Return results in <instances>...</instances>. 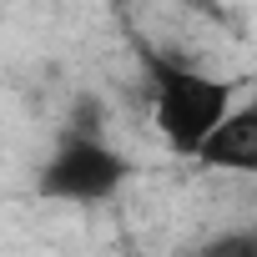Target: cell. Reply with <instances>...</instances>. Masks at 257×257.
Instances as JSON below:
<instances>
[{
	"instance_id": "cell-1",
	"label": "cell",
	"mask_w": 257,
	"mask_h": 257,
	"mask_svg": "<svg viewBox=\"0 0 257 257\" xmlns=\"http://www.w3.org/2000/svg\"><path fill=\"white\" fill-rule=\"evenodd\" d=\"M81 106L86 111L66 121V132L51 142L46 162L36 167V197L61 202V207H101L137 177V162L101 132L96 101L81 96Z\"/></svg>"
},
{
	"instance_id": "cell-2",
	"label": "cell",
	"mask_w": 257,
	"mask_h": 257,
	"mask_svg": "<svg viewBox=\"0 0 257 257\" xmlns=\"http://www.w3.org/2000/svg\"><path fill=\"white\" fill-rule=\"evenodd\" d=\"M142 71L152 86V121H157L167 152L192 162L202 152V142L217 132V121L232 111L237 81L202 71L192 61H177L167 51H142Z\"/></svg>"
},
{
	"instance_id": "cell-3",
	"label": "cell",
	"mask_w": 257,
	"mask_h": 257,
	"mask_svg": "<svg viewBox=\"0 0 257 257\" xmlns=\"http://www.w3.org/2000/svg\"><path fill=\"white\" fill-rule=\"evenodd\" d=\"M192 162L207 172H227V177H257V91L217 121V132L202 142Z\"/></svg>"
},
{
	"instance_id": "cell-4",
	"label": "cell",
	"mask_w": 257,
	"mask_h": 257,
	"mask_svg": "<svg viewBox=\"0 0 257 257\" xmlns=\"http://www.w3.org/2000/svg\"><path fill=\"white\" fill-rule=\"evenodd\" d=\"M192 257H257V227H222L192 247Z\"/></svg>"
},
{
	"instance_id": "cell-5",
	"label": "cell",
	"mask_w": 257,
	"mask_h": 257,
	"mask_svg": "<svg viewBox=\"0 0 257 257\" xmlns=\"http://www.w3.org/2000/svg\"><path fill=\"white\" fill-rule=\"evenodd\" d=\"M147 6H172V0H147Z\"/></svg>"
}]
</instances>
